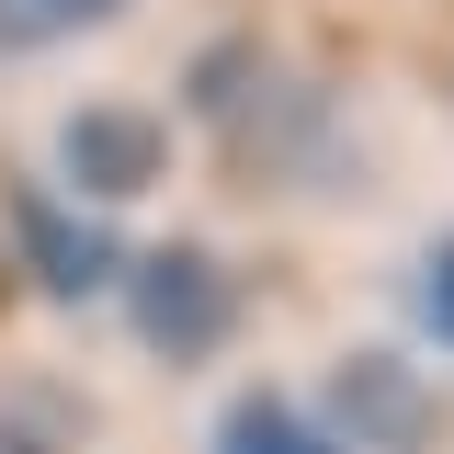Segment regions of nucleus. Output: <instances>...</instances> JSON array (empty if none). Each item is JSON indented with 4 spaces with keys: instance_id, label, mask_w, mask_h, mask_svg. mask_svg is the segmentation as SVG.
Wrapping results in <instances>:
<instances>
[{
    "instance_id": "f257e3e1",
    "label": "nucleus",
    "mask_w": 454,
    "mask_h": 454,
    "mask_svg": "<svg viewBox=\"0 0 454 454\" xmlns=\"http://www.w3.org/2000/svg\"><path fill=\"white\" fill-rule=\"evenodd\" d=\"M125 318L137 340L160 352V364H205L227 330H239V284L216 273V250L205 239H148V250H125Z\"/></svg>"
},
{
    "instance_id": "f03ea898",
    "label": "nucleus",
    "mask_w": 454,
    "mask_h": 454,
    "mask_svg": "<svg viewBox=\"0 0 454 454\" xmlns=\"http://www.w3.org/2000/svg\"><path fill=\"white\" fill-rule=\"evenodd\" d=\"M57 170H68V193L80 205H137V193H160L170 182V114L160 103H80L57 125Z\"/></svg>"
},
{
    "instance_id": "7ed1b4c3",
    "label": "nucleus",
    "mask_w": 454,
    "mask_h": 454,
    "mask_svg": "<svg viewBox=\"0 0 454 454\" xmlns=\"http://www.w3.org/2000/svg\"><path fill=\"white\" fill-rule=\"evenodd\" d=\"M0 227H12V262L46 284V295H103L125 273V239H103V216H80V205H57L35 170L0 182Z\"/></svg>"
},
{
    "instance_id": "20e7f679",
    "label": "nucleus",
    "mask_w": 454,
    "mask_h": 454,
    "mask_svg": "<svg viewBox=\"0 0 454 454\" xmlns=\"http://www.w3.org/2000/svg\"><path fill=\"white\" fill-rule=\"evenodd\" d=\"M318 420H352L364 443L420 454V443H432V387H420L397 352H352V364L330 375V409H318Z\"/></svg>"
},
{
    "instance_id": "39448f33",
    "label": "nucleus",
    "mask_w": 454,
    "mask_h": 454,
    "mask_svg": "<svg viewBox=\"0 0 454 454\" xmlns=\"http://www.w3.org/2000/svg\"><path fill=\"white\" fill-rule=\"evenodd\" d=\"M216 454H352L318 420V409H295V397L273 387H250V397H227V420H216Z\"/></svg>"
},
{
    "instance_id": "423d86ee",
    "label": "nucleus",
    "mask_w": 454,
    "mask_h": 454,
    "mask_svg": "<svg viewBox=\"0 0 454 454\" xmlns=\"http://www.w3.org/2000/svg\"><path fill=\"white\" fill-rule=\"evenodd\" d=\"M125 0H0V68L35 46H68V35H91V23H114Z\"/></svg>"
},
{
    "instance_id": "0eeeda50",
    "label": "nucleus",
    "mask_w": 454,
    "mask_h": 454,
    "mask_svg": "<svg viewBox=\"0 0 454 454\" xmlns=\"http://www.w3.org/2000/svg\"><path fill=\"white\" fill-rule=\"evenodd\" d=\"M68 387H12L0 397V454H68Z\"/></svg>"
},
{
    "instance_id": "6e6552de",
    "label": "nucleus",
    "mask_w": 454,
    "mask_h": 454,
    "mask_svg": "<svg viewBox=\"0 0 454 454\" xmlns=\"http://www.w3.org/2000/svg\"><path fill=\"white\" fill-rule=\"evenodd\" d=\"M420 318H432V330L454 340V239L432 250V262H420Z\"/></svg>"
}]
</instances>
